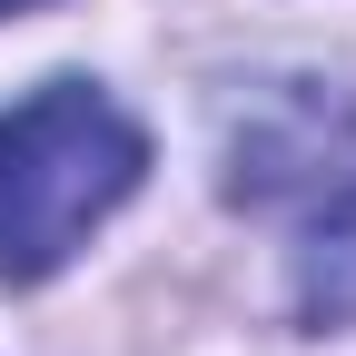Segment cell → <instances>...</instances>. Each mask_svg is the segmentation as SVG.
<instances>
[{"instance_id": "obj_2", "label": "cell", "mask_w": 356, "mask_h": 356, "mask_svg": "<svg viewBox=\"0 0 356 356\" xmlns=\"http://www.w3.org/2000/svg\"><path fill=\"white\" fill-rule=\"evenodd\" d=\"M228 198L287 218L307 307H356V99L327 89H277L228 139Z\"/></svg>"}, {"instance_id": "obj_3", "label": "cell", "mask_w": 356, "mask_h": 356, "mask_svg": "<svg viewBox=\"0 0 356 356\" xmlns=\"http://www.w3.org/2000/svg\"><path fill=\"white\" fill-rule=\"evenodd\" d=\"M20 10H40V0H0V20H20Z\"/></svg>"}, {"instance_id": "obj_1", "label": "cell", "mask_w": 356, "mask_h": 356, "mask_svg": "<svg viewBox=\"0 0 356 356\" xmlns=\"http://www.w3.org/2000/svg\"><path fill=\"white\" fill-rule=\"evenodd\" d=\"M139 178H149V129L109 89L50 79L20 109H0V277L30 287L70 267Z\"/></svg>"}]
</instances>
